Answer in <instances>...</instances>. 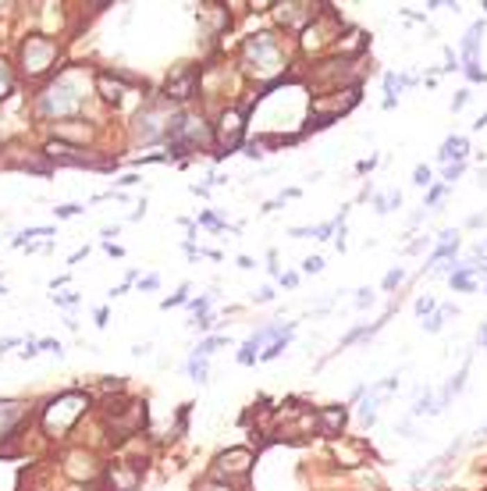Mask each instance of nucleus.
Masks as SVG:
<instances>
[{
    "mask_svg": "<svg viewBox=\"0 0 487 491\" xmlns=\"http://www.w3.org/2000/svg\"><path fill=\"white\" fill-rule=\"evenodd\" d=\"M89 93V82L79 79L75 72H65L47 93L40 97V114L43 118H65V114H79Z\"/></svg>",
    "mask_w": 487,
    "mask_h": 491,
    "instance_id": "f257e3e1",
    "label": "nucleus"
},
{
    "mask_svg": "<svg viewBox=\"0 0 487 491\" xmlns=\"http://www.w3.org/2000/svg\"><path fill=\"white\" fill-rule=\"evenodd\" d=\"M167 146H171V157H185L192 150L214 146V132H210L206 118L199 114H174L167 129Z\"/></svg>",
    "mask_w": 487,
    "mask_h": 491,
    "instance_id": "f03ea898",
    "label": "nucleus"
},
{
    "mask_svg": "<svg viewBox=\"0 0 487 491\" xmlns=\"http://www.w3.org/2000/svg\"><path fill=\"white\" fill-rule=\"evenodd\" d=\"M85 410H89V399H85L82 392H65V395L50 399V406L43 410V431H47L50 438L68 435L72 424H75Z\"/></svg>",
    "mask_w": 487,
    "mask_h": 491,
    "instance_id": "7ed1b4c3",
    "label": "nucleus"
},
{
    "mask_svg": "<svg viewBox=\"0 0 487 491\" xmlns=\"http://www.w3.org/2000/svg\"><path fill=\"white\" fill-rule=\"evenodd\" d=\"M246 68L260 79H270V75H281L285 68V50L281 43L274 40L270 33H260V36H249L246 40Z\"/></svg>",
    "mask_w": 487,
    "mask_h": 491,
    "instance_id": "20e7f679",
    "label": "nucleus"
},
{
    "mask_svg": "<svg viewBox=\"0 0 487 491\" xmlns=\"http://www.w3.org/2000/svg\"><path fill=\"white\" fill-rule=\"evenodd\" d=\"M53 61H57V43L50 36H25L22 40V72L25 75H47L53 68Z\"/></svg>",
    "mask_w": 487,
    "mask_h": 491,
    "instance_id": "39448f33",
    "label": "nucleus"
},
{
    "mask_svg": "<svg viewBox=\"0 0 487 491\" xmlns=\"http://www.w3.org/2000/svg\"><path fill=\"white\" fill-rule=\"evenodd\" d=\"M331 97H334V100H327V97H317V100H313V125H310V129H327L331 121H338L345 111H352V107L359 104V86L334 89Z\"/></svg>",
    "mask_w": 487,
    "mask_h": 491,
    "instance_id": "423d86ee",
    "label": "nucleus"
},
{
    "mask_svg": "<svg viewBox=\"0 0 487 491\" xmlns=\"http://www.w3.org/2000/svg\"><path fill=\"white\" fill-rule=\"evenodd\" d=\"M167 129H171L167 100H160V104H149V107H146V111H139V118H135V136H139L142 143L167 139Z\"/></svg>",
    "mask_w": 487,
    "mask_h": 491,
    "instance_id": "0eeeda50",
    "label": "nucleus"
},
{
    "mask_svg": "<svg viewBox=\"0 0 487 491\" xmlns=\"http://www.w3.org/2000/svg\"><path fill=\"white\" fill-rule=\"evenodd\" d=\"M43 157L53 161V164H68V168H107V164H100V161H93V157H85L79 146L60 143V139H50V143L43 146Z\"/></svg>",
    "mask_w": 487,
    "mask_h": 491,
    "instance_id": "6e6552de",
    "label": "nucleus"
},
{
    "mask_svg": "<svg viewBox=\"0 0 487 491\" xmlns=\"http://www.w3.org/2000/svg\"><path fill=\"white\" fill-rule=\"evenodd\" d=\"M142 420H146V406H139V403H132V406H125V410H114V417H110V435H114V442H121L125 435H135L139 427H142Z\"/></svg>",
    "mask_w": 487,
    "mask_h": 491,
    "instance_id": "1a4fd4ad",
    "label": "nucleus"
},
{
    "mask_svg": "<svg viewBox=\"0 0 487 491\" xmlns=\"http://www.w3.org/2000/svg\"><path fill=\"white\" fill-rule=\"evenodd\" d=\"M242 121H246V114H242L238 107H231V111L221 114V121H217V136H214L221 150H235V146L242 143Z\"/></svg>",
    "mask_w": 487,
    "mask_h": 491,
    "instance_id": "9d476101",
    "label": "nucleus"
},
{
    "mask_svg": "<svg viewBox=\"0 0 487 491\" xmlns=\"http://www.w3.org/2000/svg\"><path fill=\"white\" fill-rule=\"evenodd\" d=\"M196 86H199V75L192 68H185V72H178V75H171L164 82V97L167 100H192L196 97Z\"/></svg>",
    "mask_w": 487,
    "mask_h": 491,
    "instance_id": "9b49d317",
    "label": "nucleus"
},
{
    "mask_svg": "<svg viewBox=\"0 0 487 491\" xmlns=\"http://www.w3.org/2000/svg\"><path fill=\"white\" fill-rule=\"evenodd\" d=\"M249 467H253V456L246 452V449H231V452H224V456H217V474H231V477H246L249 474Z\"/></svg>",
    "mask_w": 487,
    "mask_h": 491,
    "instance_id": "f8f14e48",
    "label": "nucleus"
},
{
    "mask_svg": "<svg viewBox=\"0 0 487 491\" xmlns=\"http://www.w3.org/2000/svg\"><path fill=\"white\" fill-rule=\"evenodd\" d=\"M139 481H142V470L132 467V463H117V467L107 470V484H110V491H135Z\"/></svg>",
    "mask_w": 487,
    "mask_h": 491,
    "instance_id": "ddd939ff",
    "label": "nucleus"
},
{
    "mask_svg": "<svg viewBox=\"0 0 487 491\" xmlns=\"http://www.w3.org/2000/svg\"><path fill=\"white\" fill-rule=\"evenodd\" d=\"M22 417H25V403H15V399H4V403H0V442L15 435Z\"/></svg>",
    "mask_w": 487,
    "mask_h": 491,
    "instance_id": "4468645a",
    "label": "nucleus"
},
{
    "mask_svg": "<svg viewBox=\"0 0 487 491\" xmlns=\"http://www.w3.org/2000/svg\"><path fill=\"white\" fill-rule=\"evenodd\" d=\"M278 18L285 25H306V22H317V8L313 4H278Z\"/></svg>",
    "mask_w": 487,
    "mask_h": 491,
    "instance_id": "2eb2a0df",
    "label": "nucleus"
},
{
    "mask_svg": "<svg viewBox=\"0 0 487 491\" xmlns=\"http://www.w3.org/2000/svg\"><path fill=\"white\" fill-rule=\"evenodd\" d=\"M97 89L104 93V100L121 104V100H125V93H129V79H114L110 72H104V75L97 79Z\"/></svg>",
    "mask_w": 487,
    "mask_h": 491,
    "instance_id": "dca6fc26",
    "label": "nucleus"
},
{
    "mask_svg": "<svg viewBox=\"0 0 487 491\" xmlns=\"http://www.w3.org/2000/svg\"><path fill=\"white\" fill-rule=\"evenodd\" d=\"M317 427H320V431H324L327 438L342 435V427H345V410H342V406H327V410H320Z\"/></svg>",
    "mask_w": 487,
    "mask_h": 491,
    "instance_id": "f3484780",
    "label": "nucleus"
},
{
    "mask_svg": "<svg viewBox=\"0 0 487 491\" xmlns=\"http://www.w3.org/2000/svg\"><path fill=\"white\" fill-rule=\"evenodd\" d=\"M68 463H72L68 470H72L75 477H85V481H93V477H97V459L89 456V452H85V456H82V452L68 456Z\"/></svg>",
    "mask_w": 487,
    "mask_h": 491,
    "instance_id": "a211bd4d",
    "label": "nucleus"
},
{
    "mask_svg": "<svg viewBox=\"0 0 487 491\" xmlns=\"http://www.w3.org/2000/svg\"><path fill=\"white\" fill-rule=\"evenodd\" d=\"M466 153H470V143L463 139V136H455V139H448L445 146H441V161H455V164H463L466 161Z\"/></svg>",
    "mask_w": 487,
    "mask_h": 491,
    "instance_id": "6ab92c4d",
    "label": "nucleus"
},
{
    "mask_svg": "<svg viewBox=\"0 0 487 491\" xmlns=\"http://www.w3.org/2000/svg\"><path fill=\"white\" fill-rule=\"evenodd\" d=\"M53 129H57V136H60V143H68V139H75V143H82V139L89 136V129L82 125V121H72V118H68V121H57V125H53Z\"/></svg>",
    "mask_w": 487,
    "mask_h": 491,
    "instance_id": "aec40b11",
    "label": "nucleus"
},
{
    "mask_svg": "<svg viewBox=\"0 0 487 491\" xmlns=\"http://www.w3.org/2000/svg\"><path fill=\"white\" fill-rule=\"evenodd\" d=\"M292 331H295V328H292V324H285V328L278 331V339H270V346H267V349L260 353V360H274V356H281V349H285V342L292 339Z\"/></svg>",
    "mask_w": 487,
    "mask_h": 491,
    "instance_id": "412c9836",
    "label": "nucleus"
},
{
    "mask_svg": "<svg viewBox=\"0 0 487 491\" xmlns=\"http://www.w3.org/2000/svg\"><path fill=\"white\" fill-rule=\"evenodd\" d=\"M363 47H367V36H363L359 29L345 33V43H338V50H345V54H356V50H363Z\"/></svg>",
    "mask_w": 487,
    "mask_h": 491,
    "instance_id": "4be33fe9",
    "label": "nucleus"
},
{
    "mask_svg": "<svg viewBox=\"0 0 487 491\" xmlns=\"http://www.w3.org/2000/svg\"><path fill=\"white\" fill-rule=\"evenodd\" d=\"M11 86H15V75H11V65L4 57H0V100H4L11 93Z\"/></svg>",
    "mask_w": 487,
    "mask_h": 491,
    "instance_id": "5701e85b",
    "label": "nucleus"
},
{
    "mask_svg": "<svg viewBox=\"0 0 487 491\" xmlns=\"http://www.w3.org/2000/svg\"><path fill=\"white\" fill-rule=\"evenodd\" d=\"M189 374H192V381H199V385L206 381V374H210V371H206V356H196V353H192V360H189Z\"/></svg>",
    "mask_w": 487,
    "mask_h": 491,
    "instance_id": "b1692460",
    "label": "nucleus"
},
{
    "mask_svg": "<svg viewBox=\"0 0 487 491\" xmlns=\"http://www.w3.org/2000/svg\"><path fill=\"white\" fill-rule=\"evenodd\" d=\"M413 413H416V417H423V413H441V410H438V403H434V395L427 392V395H423L420 403H416V410H413Z\"/></svg>",
    "mask_w": 487,
    "mask_h": 491,
    "instance_id": "393cba45",
    "label": "nucleus"
},
{
    "mask_svg": "<svg viewBox=\"0 0 487 491\" xmlns=\"http://www.w3.org/2000/svg\"><path fill=\"white\" fill-rule=\"evenodd\" d=\"M409 79H399V75H384V89H388V100H395V93L406 86Z\"/></svg>",
    "mask_w": 487,
    "mask_h": 491,
    "instance_id": "a878e982",
    "label": "nucleus"
},
{
    "mask_svg": "<svg viewBox=\"0 0 487 491\" xmlns=\"http://www.w3.org/2000/svg\"><path fill=\"white\" fill-rule=\"evenodd\" d=\"M228 339H221V335H217V339H206V342H199V349H196V356H210V353H214L217 346H224Z\"/></svg>",
    "mask_w": 487,
    "mask_h": 491,
    "instance_id": "bb28decb",
    "label": "nucleus"
},
{
    "mask_svg": "<svg viewBox=\"0 0 487 491\" xmlns=\"http://www.w3.org/2000/svg\"><path fill=\"white\" fill-rule=\"evenodd\" d=\"M53 214H57V218H75V214H82V207L79 203H57Z\"/></svg>",
    "mask_w": 487,
    "mask_h": 491,
    "instance_id": "cd10ccee",
    "label": "nucleus"
},
{
    "mask_svg": "<svg viewBox=\"0 0 487 491\" xmlns=\"http://www.w3.org/2000/svg\"><path fill=\"white\" fill-rule=\"evenodd\" d=\"M185 296H189V285H181V289H178L171 299H164L160 306H164V310H171V306H181V303H185Z\"/></svg>",
    "mask_w": 487,
    "mask_h": 491,
    "instance_id": "c85d7f7f",
    "label": "nucleus"
},
{
    "mask_svg": "<svg viewBox=\"0 0 487 491\" xmlns=\"http://www.w3.org/2000/svg\"><path fill=\"white\" fill-rule=\"evenodd\" d=\"M53 303H57V306H68V310H72V306H79V292H60V296H53Z\"/></svg>",
    "mask_w": 487,
    "mask_h": 491,
    "instance_id": "c756f323",
    "label": "nucleus"
},
{
    "mask_svg": "<svg viewBox=\"0 0 487 491\" xmlns=\"http://www.w3.org/2000/svg\"><path fill=\"white\" fill-rule=\"evenodd\" d=\"M302 271H306V274H320L324 271V260L320 257H306V260H302Z\"/></svg>",
    "mask_w": 487,
    "mask_h": 491,
    "instance_id": "7c9ffc66",
    "label": "nucleus"
},
{
    "mask_svg": "<svg viewBox=\"0 0 487 491\" xmlns=\"http://www.w3.org/2000/svg\"><path fill=\"white\" fill-rule=\"evenodd\" d=\"M33 356H40V346H36V339H25L22 342V360H33Z\"/></svg>",
    "mask_w": 487,
    "mask_h": 491,
    "instance_id": "2f4dec72",
    "label": "nucleus"
},
{
    "mask_svg": "<svg viewBox=\"0 0 487 491\" xmlns=\"http://www.w3.org/2000/svg\"><path fill=\"white\" fill-rule=\"evenodd\" d=\"M370 303H374V292H370V289H359V292H356V306H359V310H367Z\"/></svg>",
    "mask_w": 487,
    "mask_h": 491,
    "instance_id": "473e14b6",
    "label": "nucleus"
},
{
    "mask_svg": "<svg viewBox=\"0 0 487 491\" xmlns=\"http://www.w3.org/2000/svg\"><path fill=\"white\" fill-rule=\"evenodd\" d=\"M413 178H416V186H427V182H431V168H427V164H420V168L413 171Z\"/></svg>",
    "mask_w": 487,
    "mask_h": 491,
    "instance_id": "72a5a7b5",
    "label": "nucleus"
},
{
    "mask_svg": "<svg viewBox=\"0 0 487 491\" xmlns=\"http://www.w3.org/2000/svg\"><path fill=\"white\" fill-rule=\"evenodd\" d=\"M463 171H466V164H448V168H445V182H455Z\"/></svg>",
    "mask_w": 487,
    "mask_h": 491,
    "instance_id": "f704fd0d",
    "label": "nucleus"
},
{
    "mask_svg": "<svg viewBox=\"0 0 487 491\" xmlns=\"http://www.w3.org/2000/svg\"><path fill=\"white\" fill-rule=\"evenodd\" d=\"M36 346H40V349H50L53 356H60V342H57V339H40Z\"/></svg>",
    "mask_w": 487,
    "mask_h": 491,
    "instance_id": "c9c22d12",
    "label": "nucleus"
},
{
    "mask_svg": "<svg viewBox=\"0 0 487 491\" xmlns=\"http://www.w3.org/2000/svg\"><path fill=\"white\" fill-rule=\"evenodd\" d=\"M402 278H406L402 271H391L388 278H384V289H395V285H402Z\"/></svg>",
    "mask_w": 487,
    "mask_h": 491,
    "instance_id": "e433bc0d",
    "label": "nucleus"
},
{
    "mask_svg": "<svg viewBox=\"0 0 487 491\" xmlns=\"http://www.w3.org/2000/svg\"><path fill=\"white\" fill-rule=\"evenodd\" d=\"M427 310H434V299H431V296L416 303V314H420V317H427Z\"/></svg>",
    "mask_w": 487,
    "mask_h": 491,
    "instance_id": "4c0bfd02",
    "label": "nucleus"
},
{
    "mask_svg": "<svg viewBox=\"0 0 487 491\" xmlns=\"http://www.w3.org/2000/svg\"><path fill=\"white\" fill-rule=\"evenodd\" d=\"M157 285H160V278H157V274H149V278H142V282H139V289H146V292H154Z\"/></svg>",
    "mask_w": 487,
    "mask_h": 491,
    "instance_id": "58836bf2",
    "label": "nucleus"
},
{
    "mask_svg": "<svg viewBox=\"0 0 487 491\" xmlns=\"http://www.w3.org/2000/svg\"><path fill=\"white\" fill-rule=\"evenodd\" d=\"M466 100H470V93L463 89V93H455V100H452V111H463L466 107Z\"/></svg>",
    "mask_w": 487,
    "mask_h": 491,
    "instance_id": "ea45409f",
    "label": "nucleus"
},
{
    "mask_svg": "<svg viewBox=\"0 0 487 491\" xmlns=\"http://www.w3.org/2000/svg\"><path fill=\"white\" fill-rule=\"evenodd\" d=\"M441 196H445V186H434V189H431V196H427V203L434 207V203H438Z\"/></svg>",
    "mask_w": 487,
    "mask_h": 491,
    "instance_id": "a19ab883",
    "label": "nucleus"
},
{
    "mask_svg": "<svg viewBox=\"0 0 487 491\" xmlns=\"http://www.w3.org/2000/svg\"><path fill=\"white\" fill-rule=\"evenodd\" d=\"M423 328H427V331H441V314H434L427 324H423Z\"/></svg>",
    "mask_w": 487,
    "mask_h": 491,
    "instance_id": "79ce46f5",
    "label": "nucleus"
},
{
    "mask_svg": "<svg viewBox=\"0 0 487 491\" xmlns=\"http://www.w3.org/2000/svg\"><path fill=\"white\" fill-rule=\"evenodd\" d=\"M270 299H274V289H260L256 292V303H270Z\"/></svg>",
    "mask_w": 487,
    "mask_h": 491,
    "instance_id": "37998d69",
    "label": "nucleus"
},
{
    "mask_svg": "<svg viewBox=\"0 0 487 491\" xmlns=\"http://www.w3.org/2000/svg\"><path fill=\"white\" fill-rule=\"evenodd\" d=\"M203 491H231V488H224V484H206Z\"/></svg>",
    "mask_w": 487,
    "mask_h": 491,
    "instance_id": "c03bdc74",
    "label": "nucleus"
},
{
    "mask_svg": "<svg viewBox=\"0 0 487 491\" xmlns=\"http://www.w3.org/2000/svg\"><path fill=\"white\" fill-rule=\"evenodd\" d=\"M477 438H487V427H480V431H477Z\"/></svg>",
    "mask_w": 487,
    "mask_h": 491,
    "instance_id": "a18cd8bd",
    "label": "nucleus"
}]
</instances>
